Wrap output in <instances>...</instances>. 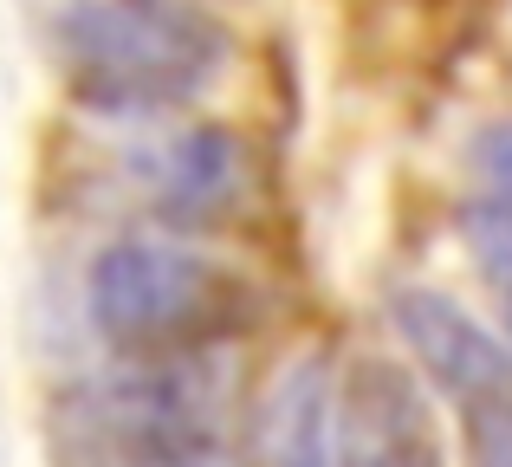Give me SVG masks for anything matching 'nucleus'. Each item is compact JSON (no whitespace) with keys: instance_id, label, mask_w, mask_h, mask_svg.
I'll list each match as a JSON object with an SVG mask.
<instances>
[{"instance_id":"nucleus-1","label":"nucleus","mask_w":512,"mask_h":467,"mask_svg":"<svg viewBox=\"0 0 512 467\" xmlns=\"http://www.w3.org/2000/svg\"><path fill=\"white\" fill-rule=\"evenodd\" d=\"M59 467H234V409L208 357L111 364L52 396Z\"/></svg>"},{"instance_id":"nucleus-2","label":"nucleus","mask_w":512,"mask_h":467,"mask_svg":"<svg viewBox=\"0 0 512 467\" xmlns=\"http://www.w3.org/2000/svg\"><path fill=\"white\" fill-rule=\"evenodd\" d=\"M72 98L98 117H163L195 104L234 59V39L195 0H72L52 26Z\"/></svg>"},{"instance_id":"nucleus-3","label":"nucleus","mask_w":512,"mask_h":467,"mask_svg":"<svg viewBox=\"0 0 512 467\" xmlns=\"http://www.w3.org/2000/svg\"><path fill=\"white\" fill-rule=\"evenodd\" d=\"M85 312L117 364H195L260 325V292L188 247L117 240L91 260Z\"/></svg>"},{"instance_id":"nucleus-4","label":"nucleus","mask_w":512,"mask_h":467,"mask_svg":"<svg viewBox=\"0 0 512 467\" xmlns=\"http://www.w3.org/2000/svg\"><path fill=\"white\" fill-rule=\"evenodd\" d=\"M325 467H441L428 396L402 364L357 357L344 377H331Z\"/></svg>"},{"instance_id":"nucleus-5","label":"nucleus","mask_w":512,"mask_h":467,"mask_svg":"<svg viewBox=\"0 0 512 467\" xmlns=\"http://www.w3.org/2000/svg\"><path fill=\"white\" fill-rule=\"evenodd\" d=\"M415 370L461 416L467 467H512V344L500 331L474 325V318H454V325L422 338Z\"/></svg>"},{"instance_id":"nucleus-6","label":"nucleus","mask_w":512,"mask_h":467,"mask_svg":"<svg viewBox=\"0 0 512 467\" xmlns=\"http://www.w3.org/2000/svg\"><path fill=\"white\" fill-rule=\"evenodd\" d=\"M253 189V150L240 130L227 124H188L156 150L150 163V208L156 221L195 234V228H221Z\"/></svg>"},{"instance_id":"nucleus-7","label":"nucleus","mask_w":512,"mask_h":467,"mask_svg":"<svg viewBox=\"0 0 512 467\" xmlns=\"http://www.w3.org/2000/svg\"><path fill=\"white\" fill-rule=\"evenodd\" d=\"M331 429V370L305 364L286 377L273 416H266V467H325Z\"/></svg>"},{"instance_id":"nucleus-8","label":"nucleus","mask_w":512,"mask_h":467,"mask_svg":"<svg viewBox=\"0 0 512 467\" xmlns=\"http://www.w3.org/2000/svg\"><path fill=\"white\" fill-rule=\"evenodd\" d=\"M461 240H467V253L480 260V273H487L493 299H500V312H506V325H512V221L493 215L487 202H474L461 215Z\"/></svg>"},{"instance_id":"nucleus-9","label":"nucleus","mask_w":512,"mask_h":467,"mask_svg":"<svg viewBox=\"0 0 512 467\" xmlns=\"http://www.w3.org/2000/svg\"><path fill=\"white\" fill-rule=\"evenodd\" d=\"M474 169H480V189H487L480 202L512 221V117H500V124H487L474 137Z\"/></svg>"}]
</instances>
